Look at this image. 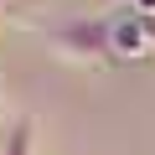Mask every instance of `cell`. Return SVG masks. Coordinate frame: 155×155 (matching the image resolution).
Segmentation results:
<instances>
[{
	"instance_id": "1",
	"label": "cell",
	"mask_w": 155,
	"mask_h": 155,
	"mask_svg": "<svg viewBox=\"0 0 155 155\" xmlns=\"http://www.w3.org/2000/svg\"><path fill=\"white\" fill-rule=\"evenodd\" d=\"M0 155H36V119H16V124L5 129Z\"/></svg>"
}]
</instances>
